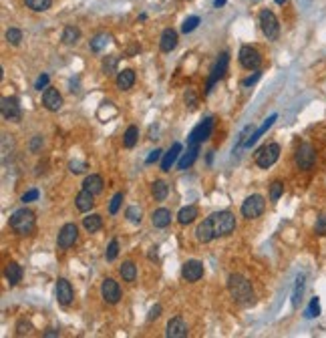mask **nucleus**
Returning <instances> with one entry per match:
<instances>
[{
  "label": "nucleus",
  "mask_w": 326,
  "mask_h": 338,
  "mask_svg": "<svg viewBox=\"0 0 326 338\" xmlns=\"http://www.w3.org/2000/svg\"><path fill=\"white\" fill-rule=\"evenodd\" d=\"M228 290L231 294V298L238 302V304L250 306L254 304V288L250 284L248 278H244L242 274H231L228 278Z\"/></svg>",
  "instance_id": "f257e3e1"
},
{
  "label": "nucleus",
  "mask_w": 326,
  "mask_h": 338,
  "mask_svg": "<svg viewBox=\"0 0 326 338\" xmlns=\"http://www.w3.org/2000/svg\"><path fill=\"white\" fill-rule=\"evenodd\" d=\"M10 228L18 234V236H29L34 230V213L27 207L16 209L10 215Z\"/></svg>",
  "instance_id": "f03ea898"
},
{
  "label": "nucleus",
  "mask_w": 326,
  "mask_h": 338,
  "mask_svg": "<svg viewBox=\"0 0 326 338\" xmlns=\"http://www.w3.org/2000/svg\"><path fill=\"white\" fill-rule=\"evenodd\" d=\"M212 222H214V230H216V237L220 236H228L236 230V218L231 211H216L212 215Z\"/></svg>",
  "instance_id": "7ed1b4c3"
},
{
  "label": "nucleus",
  "mask_w": 326,
  "mask_h": 338,
  "mask_svg": "<svg viewBox=\"0 0 326 338\" xmlns=\"http://www.w3.org/2000/svg\"><path fill=\"white\" fill-rule=\"evenodd\" d=\"M260 29L268 40H276V38H278V34H280V25H278V18H276V14H274L272 10L264 8L260 12Z\"/></svg>",
  "instance_id": "20e7f679"
},
{
  "label": "nucleus",
  "mask_w": 326,
  "mask_h": 338,
  "mask_svg": "<svg viewBox=\"0 0 326 338\" xmlns=\"http://www.w3.org/2000/svg\"><path fill=\"white\" fill-rule=\"evenodd\" d=\"M278 157H280V145L278 143H268V145H264V147L258 149L256 163H258V167L268 169L278 161Z\"/></svg>",
  "instance_id": "39448f33"
},
{
  "label": "nucleus",
  "mask_w": 326,
  "mask_h": 338,
  "mask_svg": "<svg viewBox=\"0 0 326 338\" xmlns=\"http://www.w3.org/2000/svg\"><path fill=\"white\" fill-rule=\"evenodd\" d=\"M264 209H266V200L258 196V194H254V196H250L246 202L242 203V215L246 218V220H256V218H260L262 213H264Z\"/></svg>",
  "instance_id": "423d86ee"
},
{
  "label": "nucleus",
  "mask_w": 326,
  "mask_h": 338,
  "mask_svg": "<svg viewBox=\"0 0 326 338\" xmlns=\"http://www.w3.org/2000/svg\"><path fill=\"white\" fill-rule=\"evenodd\" d=\"M228 63H229V55L228 53H222V55H220V59L216 61L214 68H212V75H209L207 85H205V93H212L214 85H216L220 79H224V77H226V73H228Z\"/></svg>",
  "instance_id": "0eeeda50"
},
{
  "label": "nucleus",
  "mask_w": 326,
  "mask_h": 338,
  "mask_svg": "<svg viewBox=\"0 0 326 338\" xmlns=\"http://www.w3.org/2000/svg\"><path fill=\"white\" fill-rule=\"evenodd\" d=\"M2 105H0V111H2V117L6 121H12V123H18L22 119V111H20V105L16 97H2Z\"/></svg>",
  "instance_id": "6e6552de"
},
{
  "label": "nucleus",
  "mask_w": 326,
  "mask_h": 338,
  "mask_svg": "<svg viewBox=\"0 0 326 338\" xmlns=\"http://www.w3.org/2000/svg\"><path fill=\"white\" fill-rule=\"evenodd\" d=\"M238 59H240V65L244 68H248V70H254V68H258L262 65L260 53H258L254 46H250V44H244V46L240 49Z\"/></svg>",
  "instance_id": "1a4fd4ad"
},
{
  "label": "nucleus",
  "mask_w": 326,
  "mask_h": 338,
  "mask_svg": "<svg viewBox=\"0 0 326 338\" xmlns=\"http://www.w3.org/2000/svg\"><path fill=\"white\" fill-rule=\"evenodd\" d=\"M314 161H316L314 147L308 145V143H302L298 147V151H296V165H298V169H312Z\"/></svg>",
  "instance_id": "9d476101"
},
{
  "label": "nucleus",
  "mask_w": 326,
  "mask_h": 338,
  "mask_svg": "<svg viewBox=\"0 0 326 338\" xmlns=\"http://www.w3.org/2000/svg\"><path fill=\"white\" fill-rule=\"evenodd\" d=\"M101 296L107 304H117L121 300V288L113 278H105L101 284Z\"/></svg>",
  "instance_id": "9b49d317"
},
{
  "label": "nucleus",
  "mask_w": 326,
  "mask_h": 338,
  "mask_svg": "<svg viewBox=\"0 0 326 338\" xmlns=\"http://www.w3.org/2000/svg\"><path fill=\"white\" fill-rule=\"evenodd\" d=\"M212 129H214V117H205L201 123H197L194 127V131L190 133V143H203L207 141L212 135Z\"/></svg>",
  "instance_id": "f8f14e48"
},
{
  "label": "nucleus",
  "mask_w": 326,
  "mask_h": 338,
  "mask_svg": "<svg viewBox=\"0 0 326 338\" xmlns=\"http://www.w3.org/2000/svg\"><path fill=\"white\" fill-rule=\"evenodd\" d=\"M77 236H79V230L75 224H65L59 232V237H57V246L61 250H68L75 242H77Z\"/></svg>",
  "instance_id": "ddd939ff"
},
{
  "label": "nucleus",
  "mask_w": 326,
  "mask_h": 338,
  "mask_svg": "<svg viewBox=\"0 0 326 338\" xmlns=\"http://www.w3.org/2000/svg\"><path fill=\"white\" fill-rule=\"evenodd\" d=\"M42 105H44L46 111H53L55 113V111H59L63 107V97H61V93L57 89L46 87L44 93H42Z\"/></svg>",
  "instance_id": "4468645a"
},
{
  "label": "nucleus",
  "mask_w": 326,
  "mask_h": 338,
  "mask_svg": "<svg viewBox=\"0 0 326 338\" xmlns=\"http://www.w3.org/2000/svg\"><path fill=\"white\" fill-rule=\"evenodd\" d=\"M73 296H75V292H73L71 282L65 280V278H59V282H57V300H59V304L68 306L73 302Z\"/></svg>",
  "instance_id": "2eb2a0df"
},
{
  "label": "nucleus",
  "mask_w": 326,
  "mask_h": 338,
  "mask_svg": "<svg viewBox=\"0 0 326 338\" xmlns=\"http://www.w3.org/2000/svg\"><path fill=\"white\" fill-rule=\"evenodd\" d=\"M181 276H183L188 282H197V280L203 276V266H201V262H197V260H188V262L183 264V268H181Z\"/></svg>",
  "instance_id": "dca6fc26"
},
{
  "label": "nucleus",
  "mask_w": 326,
  "mask_h": 338,
  "mask_svg": "<svg viewBox=\"0 0 326 338\" xmlns=\"http://www.w3.org/2000/svg\"><path fill=\"white\" fill-rule=\"evenodd\" d=\"M165 334H167L169 338L188 336V324L183 322V318L175 316V318H171V320L167 322V330H165Z\"/></svg>",
  "instance_id": "f3484780"
},
{
  "label": "nucleus",
  "mask_w": 326,
  "mask_h": 338,
  "mask_svg": "<svg viewBox=\"0 0 326 338\" xmlns=\"http://www.w3.org/2000/svg\"><path fill=\"white\" fill-rule=\"evenodd\" d=\"M196 237H197V242H201V244H207V242H212V239L216 237V230H214V222H212V215H209L207 220H203V222L197 226Z\"/></svg>",
  "instance_id": "a211bd4d"
},
{
  "label": "nucleus",
  "mask_w": 326,
  "mask_h": 338,
  "mask_svg": "<svg viewBox=\"0 0 326 338\" xmlns=\"http://www.w3.org/2000/svg\"><path fill=\"white\" fill-rule=\"evenodd\" d=\"M115 83H117V89L129 91L131 87L135 85V70H133V68H123V70H119Z\"/></svg>",
  "instance_id": "6ab92c4d"
},
{
  "label": "nucleus",
  "mask_w": 326,
  "mask_h": 338,
  "mask_svg": "<svg viewBox=\"0 0 326 338\" xmlns=\"http://www.w3.org/2000/svg\"><path fill=\"white\" fill-rule=\"evenodd\" d=\"M181 143H173L171 147H169V151L163 155L161 159V171H169V169L173 167V163L177 161V157H179V153H181Z\"/></svg>",
  "instance_id": "aec40b11"
},
{
  "label": "nucleus",
  "mask_w": 326,
  "mask_h": 338,
  "mask_svg": "<svg viewBox=\"0 0 326 338\" xmlns=\"http://www.w3.org/2000/svg\"><path fill=\"white\" fill-rule=\"evenodd\" d=\"M177 33L173 29H165L161 33V40H159V49L163 53H171L175 46H177Z\"/></svg>",
  "instance_id": "412c9836"
},
{
  "label": "nucleus",
  "mask_w": 326,
  "mask_h": 338,
  "mask_svg": "<svg viewBox=\"0 0 326 338\" xmlns=\"http://www.w3.org/2000/svg\"><path fill=\"white\" fill-rule=\"evenodd\" d=\"M75 205H77V209H79V211H91V209H93V205H95V194H91V191L83 189V191L75 198Z\"/></svg>",
  "instance_id": "4be33fe9"
},
{
  "label": "nucleus",
  "mask_w": 326,
  "mask_h": 338,
  "mask_svg": "<svg viewBox=\"0 0 326 338\" xmlns=\"http://www.w3.org/2000/svg\"><path fill=\"white\" fill-rule=\"evenodd\" d=\"M4 278H6V282L10 286H16L22 280V268L16 262H8L6 268H4Z\"/></svg>",
  "instance_id": "5701e85b"
},
{
  "label": "nucleus",
  "mask_w": 326,
  "mask_h": 338,
  "mask_svg": "<svg viewBox=\"0 0 326 338\" xmlns=\"http://www.w3.org/2000/svg\"><path fill=\"white\" fill-rule=\"evenodd\" d=\"M151 224L153 228H167L171 224V211L167 207H159L151 213Z\"/></svg>",
  "instance_id": "b1692460"
},
{
  "label": "nucleus",
  "mask_w": 326,
  "mask_h": 338,
  "mask_svg": "<svg viewBox=\"0 0 326 338\" xmlns=\"http://www.w3.org/2000/svg\"><path fill=\"white\" fill-rule=\"evenodd\" d=\"M276 119H278V115H276V113H274V115H270V117H268V119L262 123L260 129H258V131H254L252 135L248 137V141L244 143V147H252V145H254V143H256V141H258V139H260V137L264 135V133H266V131H268L272 125H274V121H276Z\"/></svg>",
  "instance_id": "393cba45"
},
{
  "label": "nucleus",
  "mask_w": 326,
  "mask_h": 338,
  "mask_svg": "<svg viewBox=\"0 0 326 338\" xmlns=\"http://www.w3.org/2000/svg\"><path fill=\"white\" fill-rule=\"evenodd\" d=\"M103 177L97 175V173H91V175H87L85 177V181H83V189H87V191H91V194H101L103 191Z\"/></svg>",
  "instance_id": "a878e982"
},
{
  "label": "nucleus",
  "mask_w": 326,
  "mask_h": 338,
  "mask_svg": "<svg viewBox=\"0 0 326 338\" xmlns=\"http://www.w3.org/2000/svg\"><path fill=\"white\" fill-rule=\"evenodd\" d=\"M197 215H199V211H197L196 205H188V207H181V209H179V213H177V222H179L181 226H188V224L196 222Z\"/></svg>",
  "instance_id": "bb28decb"
},
{
  "label": "nucleus",
  "mask_w": 326,
  "mask_h": 338,
  "mask_svg": "<svg viewBox=\"0 0 326 338\" xmlns=\"http://www.w3.org/2000/svg\"><path fill=\"white\" fill-rule=\"evenodd\" d=\"M192 147H190V151L188 153H183V157L179 159V165H177V169H188L192 167V163L197 159V153H199V143H190Z\"/></svg>",
  "instance_id": "cd10ccee"
},
{
  "label": "nucleus",
  "mask_w": 326,
  "mask_h": 338,
  "mask_svg": "<svg viewBox=\"0 0 326 338\" xmlns=\"http://www.w3.org/2000/svg\"><path fill=\"white\" fill-rule=\"evenodd\" d=\"M83 226H85V230H87L89 234H95V232H99V230L103 228V218H101L99 213H91V215H87V218L83 220Z\"/></svg>",
  "instance_id": "c85d7f7f"
},
{
  "label": "nucleus",
  "mask_w": 326,
  "mask_h": 338,
  "mask_svg": "<svg viewBox=\"0 0 326 338\" xmlns=\"http://www.w3.org/2000/svg\"><path fill=\"white\" fill-rule=\"evenodd\" d=\"M167 194H169V185H167L165 181L157 179V181L151 183V196H153L157 202H163V200L167 198Z\"/></svg>",
  "instance_id": "c756f323"
},
{
  "label": "nucleus",
  "mask_w": 326,
  "mask_h": 338,
  "mask_svg": "<svg viewBox=\"0 0 326 338\" xmlns=\"http://www.w3.org/2000/svg\"><path fill=\"white\" fill-rule=\"evenodd\" d=\"M109 40H111V36H109V34H105V33L95 34V36L91 38L89 46H91V51H93V53H101V51H103V49L109 44Z\"/></svg>",
  "instance_id": "7c9ffc66"
},
{
  "label": "nucleus",
  "mask_w": 326,
  "mask_h": 338,
  "mask_svg": "<svg viewBox=\"0 0 326 338\" xmlns=\"http://www.w3.org/2000/svg\"><path fill=\"white\" fill-rule=\"evenodd\" d=\"M119 274H121V278H123L125 282H135V278H137V266L127 260V262H123V266L119 268Z\"/></svg>",
  "instance_id": "2f4dec72"
},
{
  "label": "nucleus",
  "mask_w": 326,
  "mask_h": 338,
  "mask_svg": "<svg viewBox=\"0 0 326 338\" xmlns=\"http://www.w3.org/2000/svg\"><path fill=\"white\" fill-rule=\"evenodd\" d=\"M137 139H139V129L135 127V125H131L127 127V131H125V135H123V145L131 149V147H135V143H137Z\"/></svg>",
  "instance_id": "473e14b6"
},
{
  "label": "nucleus",
  "mask_w": 326,
  "mask_h": 338,
  "mask_svg": "<svg viewBox=\"0 0 326 338\" xmlns=\"http://www.w3.org/2000/svg\"><path fill=\"white\" fill-rule=\"evenodd\" d=\"M25 4H27L31 10H34V12H44V10L51 8L53 0H25Z\"/></svg>",
  "instance_id": "72a5a7b5"
},
{
  "label": "nucleus",
  "mask_w": 326,
  "mask_h": 338,
  "mask_svg": "<svg viewBox=\"0 0 326 338\" xmlns=\"http://www.w3.org/2000/svg\"><path fill=\"white\" fill-rule=\"evenodd\" d=\"M79 38H81L79 29H75V27H65V31H63V42H65V44H75Z\"/></svg>",
  "instance_id": "f704fd0d"
},
{
  "label": "nucleus",
  "mask_w": 326,
  "mask_h": 338,
  "mask_svg": "<svg viewBox=\"0 0 326 338\" xmlns=\"http://www.w3.org/2000/svg\"><path fill=\"white\" fill-rule=\"evenodd\" d=\"M302 292H304V276L300 274V276L296 278V288H294V296H292L294 306L300 304V300H302Z\"/></svg>",
  "instance_id": "c9c22d12"
},
{
  "label": "nucleus",
  "mask_w": 326,
  "mask_h": 338,
  "mask_svg": "<svg viewBox=\"0 0 326 338\" xmlns=\"http://www.w3.org/2000/svg\"><path fill=\"white\" fill-rule=\"evenodd\" d=\"M320 314V300L314 296L312 300H310V304H308V308H306V312H304V316L306 318H316Z\"/></svg>",
  "instance_id": "e433bc0d"
},
{
  "label": "nucleus",
  "mask_w": 326,
  "mask_h": 338,
  "mask_svg": "<svg viewBox=\"0 0 326 338\" xmlns=\"http://www.w3.org/2000/svg\"><path fill=\"white\" fill-rule=\"evenodd\" d=\"M282 194H284V183L282 181H274L270 185V200L272 202H278L282 198Z\"/></svg>",
  "instance_id": "4c0bfd02"
},
{
  "label": "nucleus",
  "mask_w": 326,
  "mask_h": 338,
  "mask_svg": "<svg viewBox=\"0 0 326 338\" xmlns=\"http://www.w3.org/2000/svg\"><path fill=\"white\" fill-rule=\"evenodd\" d=\"M125 218L129 220L131 224H141V209L137 205H131V207H127V211H125Z\"/></svg>",
  "instance_id": "58836bf2"
},
{
  "label": "nucleus",
  "mask_w": 326,
  "mask_h": 338,
  "mask_svg": "<svg viewBox=\"0 0 326 338\" xmlns=\"http://www.w3.org/2000/svg\"><path fill=\"white\" fill-rule=\"evenodd\" d=\"M117 256H119V242L117 239H111V244H109V248L105 252V258H107V262H113Z\"/></svg>",
  "instance_id": "ea45409f"
},
{
  "label": "nucleus",
  "mask_w": 326,
  "mask_h": 338,
  "mask_svg": "<svg viewBox=\"0 0 326 338\" xmlns=\"http://www.w3.org/2000/svg\"><path fill=\"white\" fill-rule=\"evenodd\" d=\"M6 40H8L10 44L18 46L20 40H22V31H18V29H8V31H6Z\"/></svg>",
  "instance_id": "a19ab883"
},
{
  "label": "nucleus",
  "mask_w": 326,
  "mask_h": 338,
  "mask_svg": "<svg viewBox=\"0 0 326 338\" xmlns=\"http://www.w3.org/2000/svg\"><path fill=\"white\" fill-rule=\"evenodd\" d=\"M117 63H119V57H107L105 61H103V73L105 75H111V73H115V67H117Z\"/></svg>",
  "instance_id": "79ce46f5"
},
{
  "label": "nucleus",
  "mask_w": 326,
  "mask_h": 338,
  "mask_svg": "<svg viewBox=\"0 0 326 338\" xmlns=\"http://www.w3.org/2000/svg\"><path fill=\"white\" fill-rule=\"evenodd\" d=\"M197 25H199V16H190V18H185V22L181 25V31L185 34L194 33L197 29Z\"/></svg>",
  "instance_id": "37998d69"
},
{
  "label": "nucleus",
  "mask_w": 326,
  "mask_h": 338,
  "mask_svg": "<svg viewBox=\"0 0 326 338\" xmlns=\"http://www.w3.org/2000/svg\"><path fill=\"white\" fill-rule=\"evenodd\" d=\"M121 203H123V194L121 191H117L115 196H113V200L109 203V213L111 215H115L117 211H119V207H121Z\"/></svg>",
  "instance_id": "c03bdc74"
},
{
  "label": "nucleus",
  "mask_w": 326,
  "mask_h": 338,
  "mask_svg": "<svg viewBox=\"0 0 326 338\" xmlns=\"http://www.w3.org/2000/svg\"><path fill=\"white\" fill-rule=\"evenodd\" d=\"M31 330H33L31 322H27V320H18V322H16V334H18V336H25V334H29Z\"/></svg>",
  "instance_id": "a18cd8bd"
},
{
  "label": "nucleus",
  "mask_w": 326,
  "mask_h": 338,
  "mask_svg": "<svg viewBox=\"0 0 326 338\" xmlns=\"http://www.w3.org/2000/svg\"><path fill=\"white\" fill-rule=\"evenodd\" d=\"M314 232H316L318 236H326V215H320V218L316 220V226H314Z\"/></svg>",
  "instance_id": "49530a36"
},
{
  "label": "nucleus",
  "mask_w": 326,
  "mask_h": 338,
  "mask_svg": "<svg viewBox=\"0 0 326 338\" xmlns=\"http://www.w3.org/2000/svg\"><path fill=\"white\" fill-rule=\"evenodd\" d=\"M42 143H44V141H42V137H40V135H34V137H33V141L29 143V149H31L33 153H38V151L42 149Z\"/></svg>",
  "instance_id": "de8ad7c7"
},
{
  "label": "nucleus",
  "mask_w": 326,
  "mask_h": 338,
  "mask_svg": "<svg viewBox=\"0 0 326 338\" xmlns=\"http://www.w3.org/2000/svg\"><path fill=\"white\" fill-rule=\"evenodd\" d=\"M49 75H40L38 79H36V83H34V89L36 91H42V89H46V85H49Z\"/></svg>",
  "instance_id": "09e8293b"
},
{
  "label": "nucleus",
  "mask_w": 326,
  "mask_h": 338,
  "mask_svg": "<svg viewBox=\"0 0 326 338\" xmlns=\"http://www.w3.org/2000/svg\"><path fill=\"white\" fill-rule=\"evenodd\" d=\"M161 149H155V151H151V153H149V157H147V159H145V163H147V165H151V163H155V161H159V159H161Z\"/></svg>",
  "instance_id": "8fccbe9b"
},
{
  "label": "nucleus",
  "mask_w": 326,
  "mask_h": 338,
  "mask_svg": "<svg viewBox=\"0 0 326 338\" xmlns=\"http://www.w3.org/2000/svg\"><path fill=\"white\" fill-rule=\"evenodd\" d=\"M260 77H262V70H256V73H254L252 77L244 79V81H242V85H244V87H252V85H254V83H256V81H258Z\"/></svg>",
  "instance_id": "3c124183"
},
{
  "label": "nucleus",
  "mask_w": 326,
  "mask_h": 338,
  "mask_svg": "<svg viewBox=\"0 0 326 338\" xmlns=\"http://www.w3.org/2000/svg\"><path fill=\"white\" fill-rule=\"evenodd\" d=\"M68 167H71L73 173H83V171L87 169V165H85L83 161H71V165H68Z\"/></svg>",
  "instance_id": "603ef678"
},
{
  "label": "nucleus",
  "mask_w": 326,
  "mask_h": 338,
  "mask_svg": "<svg viewBox=\"0 0 326 338\" xmlns=\"http://www.w3.org/2000/svg\"><path fill=\"white\" fill-rule=\"evenodd\" d=\"M34 200H38V189H31V191H27V194L22 196V202L25 203L34 202Z\"/></svg>",
  "instance_id": "864d4df0"
},
{
  "label": "nucleus",
  "mask_w": 326,
  "mask_h": 338,
  "mask_svg": "<svg viewBox=\"0 0 326 338\" xmlns=\"http://www.w3.org/2000/svg\"><path fill=\"white\" fill-rule=\"evenodd\" d=\"M161 316V306H153L151 308V312H149V316H147V320H155V318H159Z\"/></svg>",
  "instance_id": "5fc2aeb1"
},
{
  "label": "nucleus",
  "mask_w": 326,
  "mask_h": 338,
  "mask_svg": "<svg viewBox=\"0 0 326 338\" xmlns=\"http://www.w3.org/2000/svg\"><path fill=\"white\" fill-rule=\"evenodd\" d=\"M185 103L190 105V109L196 107V95H194V91H188V93H185Z\"/></svg>",
  "instance_id": "6e6d98bb"
},
{
  "label": "nucleus",
  "mask_w": 326,
  "mask_h": 338,
  "mask_svg": "<svg viewBox=\"0 0 326 338\" xmlns=\"http://www.w3.org/2000/svg\"><path fill=\"white\" fill-rule=\"evenodd\" d=\"M42 336H46V338H53V336H59V330H55V328H49Z\"/></svg>",
  "instance_id": "4d7b16f0"
},
{
  "label": "nucleus",
  "mask_w": 326,
  "mask_h": 338,
  "mask_svg": "<svg viewBox=\"0 0 326 338\" xmlns=\"http://www.w3.org/2000/svg\"><path fill=\"white\" fill-rule=\"evenodd\" d=\"M226 2H228V0H214V6H216V8H222Z\"/></svg>",
  "instance_id": "13d9d810"
},
{
  "label": "nucleus",
  "mask_w": 326,
  "mask_h": 338,
  "mask_svg": "<svg viewBox=\"0 0 326 338\" xmlns=\"http://www.w3.org/2000/svg\"><path fill=\"white\" fill-rule=\"evenodd\" d=\"M284 2H286V0H276V4H284Z\"/></svg>",
  "instance_id": "bf43d9fd"
}]
</instances>
